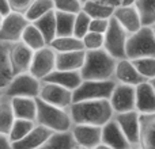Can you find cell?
Returning <instances> with one entry per match:
<instances>
[{
    "label": "cell",
    "mask_w": 155,
    "mask_h": 149,
    "mask_svg": "<svg viewBox=\"0 0 155 149\" xmlns=\"http://www.w3.org/2000/svg\"><path fill=\"white\" fill-rule=\"evenodd\" d=\"M31 22L26 18L22 12L12 11L7 16L2 18V26H0V41H8V42H18L22 41L23 31Z\"/></svg>",
    "instance_id": "obj_8"
},
{
    "label": "cell",
    "mask_w": 155,
    "mask_h": 149,
    "mask_svg": "<svg viewBox=\"0 0 155 149\" xmlns=\"http://www.w3.org/2000/svg\"><path fill=\"white\" fill-rule=\"evenodd\" d=\"M11 12H12V7H11L10 2L8 0H2V7H0V15H2V18L7 16Z\"/></svg>",
    "instance_id": "obj_42"
},
{
    "label": "cell",
    "mask_w": 155,
    "mask_h": 149,
    "mask_svg": "<svg viewBox=\"0 0 155 149\" xmlns=\"http://www.w3.org/2000/svg\"><path fill=\"white\" fill-rule=\"evenodd\" d=\"M37 123L48 126L52 130H71L74 121L68 109L59 107L37 96Z\"/></svg>",
    "instance_id": "obj_3"
},
{
    "label": "cell",
    "mask_w": 155,
    "mask_h": 149,
    "mask_svg": "<svg viewBox=\"0 0 155 149\" xmlns=\"http://www.w3.org/2000/svg\"><path fill=\"white\" fill-rule=\"evenodd\" d=\"M91 16L86 12L84 10H80L76 14L75 19V29H74V35H76L78 38H83L88 31H90V23H91Z\"/></svg>",
    "instance_id": "obj_36"
},
{
    "label": "cell",
    "mask_w": 155,
    "mask_h": 149,
    "mask_svg": "<svg viewBox=\"0 0 155 149\" xmlns=\"http://www.w3.org/2000/svg\"><path fill=\"white\" fill-rule=\"evenodd\" d=\"M150 56L155 57V33L153 26H142L136 33L129 34L127 41V57L135 60Z\"/></svg>",
    "instance_id": "obj_4"
},
{
    "label": "cell",
    "mask_w": 155,
    "mask_h": 149,
    "mask_svg": "<svg viewBox=\"0 0 155 149\" xmlns=\"http://www.w3.org/2000/svg\"><path fill=\"white\" fill-rule=\"evenodd\" d=\"M114 119L120 123L127 138L134 148H142L140 137V113L137 110H131L125 113H116Z\"/></svg>",
    "instance_id": "obj_11"
},
{
    "label": "cell",
    "mask_w": 155,
    "mask_h": 149,
    "mask_svg": "<svg viewBox=\"0 0 155 149\" xmlns=\"http://www.w3.org/2000/svg\"><path fill=\"white\" fill-rule=\"evenodd\" d=\"M42 80L35 77L30 72L18 73L14 76V79L10 81V84L5 88L0 90V94L14 98V96H33L37 98L40 95Z\"/></svg>",
    "instance_id": "obj_6"
},
{
    "label": "cell",
    "mask_w": 155,
    "mask_h": 149,
    "mask_svg": "<svg viewBox=\"0 0 155 149\" xmlns=\"http://www.w3.org/2000/svg\"><path fill=\"white\" fill-rule=\"evenodd\" d=\"M135 5L137 7L142 16L143 26L155 24V0H136Z\"/></svg>",
    "instance_id": "obj_34"
},
{
    "label": "cell",
    "mask_w": 155,
    "mask_h": 149,
    "mask_svg": "<svg viewBox=\"0 0 155 149\" xmlns=\"http://www.w3.org/2000/svg\"><path fill=\"white\" fill-rule=\"evenodd\" d=\"M16 118H25L37 122V98L33 96H14L11 98Z\"/></svg>",
    "instance_id": "obj_22"
},
{
    "label": "cell",
    "mask_w": 155,
    "mask_h": 149,
    "mask_svg": "<svg viewBox=\"0 0 155 149\" xmlns=\"http://www.w3.org/2000/svg\"><path fill=\"white\" fill-rule=\"evenodd\" d=\"M132 61L136 65L137 71L146 77V80H151L155 77V57H140Z\"/></svg>",
    "instance_id": "obj_35"
},
{
    "label": "cell",
    "mask_w": 155,
    "mask_h": 149,
    "mask_svg": "<svg viewBox=\"0 0 155 149\" xmlns=\"http://www.w3.org/2000/svg\"><path fill=\"white\" fill-rule=\"evenodd\" d=\"M86 61V49L74 52H57L56 69L80 71Z\"/></svg>",
    "instance_id": "obj_20"
},
{
    "label": "cell",
    "mask_w": 155,
    "mask_h": 149,
    "mask_svg": "<svg viewBox=\"0 0 155 149\" xmlns=\"http://www.w3.org/2000/svg\"><path fill=\"white\" fill-rule=\"evenodd\" d=\"M109 24H110V18H93L90 23V30L105 34L107 31V29H109Z\"/></svg>",
    "instance_id": "obj_39"
},
{
    "label": "cell",
    "mask_w": 155,
    "mask_h": 149,
    "mask_svg": "<svg viewBox=\"0 0 155 149\" xmlns=\"http://www.w3.org/2000/svg\"><path fill=\"white\" fill-rule=\"evenodd\" d=\"M54 8V0H34L25 15L30 22H34Z\"/></svg>",
    "instance_id": "obj_32"
},
{
    "label": "cell",
    "mask_w": 155,
    "mask_h": 149,
    "mask_svg": "<svg viewBox=\"0 0 155 149\" xmlns=\"http://www.w3.org/2000/svg\"><path fill=\"white\" fill-rule=\"evenodd\" d=\"M54 130H52L48 126H44L41 123L33 128V130L27 134L25 138L19 140V141L12 142L14 149H37V148H44L45 142L49 140V137L53 134Z\"/></svg>",
    "instance_id": "obj_17"
},
{
    "label": "cell",
    "mask_w": 155,
    "mask_h": 149,
    "mask_svg": "<svg viewBox=\"0 0 155 149\" xmlns=\"http://www.w3.org/2000/svg\"><path fill=\"white\" fill-rule=\"evenodd\" d=\"M113 16L117 18V21L121 23V26L129 33H136L142 29V16L135 4H121L116 7Z\"/></svg>",
    "instance_id": "obj_16"
},
{
    "label": "cell",
    "mask_w": 155,
    "mask_h": 149,
    "mask_svg": "<svg viewBox=\"0 0 155 149\" xmlns=\"http://www.w3.org/2000/svg\"><path fill=\"white\" fill-rule=\"evenodd\" d=\"M22 41H23L27 46H30L34 52L38 50V49H42L44 46L48 45L42 31H41L33 22L25 29L23 35H22Z\"/></svg>",
    "instance_id": "obj_28"
},
{
    "label": "cell",
    "mask_w": 155,
    "mask_h": 149,
    "mask_svg": "<svg viewBox=\"0 0 155 149\" xmlns=\"http://www.w3.org/2000/svg\"><path fill=\"white\" fill-rule=\"evenodd\" d=\"M102 144L107 148L113 149H128L134 148L129 140L127 138L125 133L123 132L120 123L114 119V117L102 126Z\"/></svg>",
    "instance_id": "obj_14"
},
{
    "label": "cell",
    "mask_w": 155,
    "mask_h": 149,
    "mask_svg": "<svg viewBox=\"0 0 155 149\" xmlns=\"http://www.w3.org/2000/svg\"><path fill=\"white\" fill-rule=\"evenodd\" d=\"M114 79L118 83L132 84V85H137L140 83L146 81V77L137 71L136 65L128 57L117 60V65H116V71H114Z\"/></svg>",
    "instance_id": "obj_18"
},
{
    "label": "cell",
    "mask_w": 155,
    "mask_h": 149,
    "mask_svg": "<svg viewBox=\"0 0 155 149\" xmlns=\"http://www.w3.org/2000/svg\"><path fill=\"white\" fill-rule=\"evenodd\" d=\"M136 0H123V4H135Z\"/></svg>",
    "instance_id": "obj_44"
},
{
    "label": "cell",
    "mask_w": 155,
    "mask_h": 149,
    "mask_svg": "<svg viewBox=\"0 0 155 149\" xmlns=\"http://www.w3.org/2000/svg\"><path fill=\"white\" fill-rule=\"evenodd\" d=\"M68 111L74 123L104 126L114 117V110L110 99H91V100L74 102Z\"/></svg>",
    "instance_id": "obj_1"
},
{
    "label": "cell",
    "mask_w": 155,
    "mask_h": 149,
    "mask_svg": "<svg viewBox=\"0 0 155 149\" xmlns=\"http://www.w3.org/2000/svg\"><path fill=\"white\" fill-rule=\"evenodd\" d=\"M56 59L57 52L51 45L44 46L42 49H38L34 52L29 72L33 73L40 80L45 79L49 73H52L56 69Z\"/></svg>",
    "instance_id": "obj_9"
},
{
    "label": "cell",
    "mask_w": 155,
    "mask_h": 149,
    "mask_svg": "<svg viewBox=\"0 0 155 149\" xmlns=\"http://www.w3.org/2000/svg\"><path fill=\"white\" fill-rule=\"evenodd\" d=\"M136 110L140 114L155 113V88L150 80L136 85Z\"/></svg>",
    "instance_id": "obj_19"
},
{
    "label": "cell",
    "mask_w": 155,
    "mask_h": 149,
    "mask_svg": "<svg viewBox=\"0 0 155 149\" xmlns=\"http://www.w3.org/2000/svg\"><path fill=\"white\" fill-rule=\"evenodd\" d=\"M12 7V11H16V12H22L26 14V11L29 10V7L33 4L34 0H8Z\"/></svg>",
    "instance_id": "obj_40"
},
{
    "label": "cell",
    "mask_w": 155,
    "mask_h": 149,
    "mask_svg": "<svg viewBox=\"0 0 155 149\" xmlns=\"http://www.w3.org/2000/svg\"><path fill=\"white\" fill-rule=\"evenodd\" d=\"M16 119L11 98L0 94V132L10 134L12 125Z\"/></svg>",
    "instance_id": "obj_26"
},
{
    "label": "cell",
    "mask_w": 155,
    "mask_h": 149,
    "mask_svg": "<svg viewBox=\"0 0 155 149\" xmlns=\"http://www.w3.org/2000/svg\"><path fill=\"white\" fill-rule=\"evenodd\" d=\"M10 45L8 41H0V48H2V62H0V90L5 88L10 81L15 76L12 62L10 59Z\"/></svg>",
    "instance_id": "obj_23"
},
{
    "label": "cell",
    "mask_w": 155,
    "mask_h": 149,
    "mask_svg": "<svg viewBox=\"0 0 155 149\" xmlns=\"http://www.w3.org/2000/svg\"><path fill=\"white\" fill-rule=\"evenodd\" d=\"M0 149H14L12 141H11L8 133H2L0 132Z\"/></svg>",
    "instance_id": "obj_41"
},
{
    "label": "cell",
    "mask_w": 155,
    "mask_h": 149,
    "mask_svg": "<svg viewBox=\"0 0 155 149\" xmlns=\"http://www.w3.org/2000/svg\"><path fill=\"white\" fill-rule=\"evenodd\" d=\"M80 2H82V3H86V2H87V0H80Z\"/></svg>",
    "instance_id": "obj_46"
},
{
    "label": "cell",
    "mask_w": 155,
    "mask_h": 149,
    "mask_svg": "<svg viewBox=\"0 0 155 149\" xmlns=\"http://www.w3.org/2000/svg\"><path fill=\"white\" fill-rule=\"evenodd\" d=\"M45 149H78L80 148L76 142L72 130L53 132L49 140L44 145Z\"/></svg>",
    "instance_id": "obj_24"
},
{
    "label": "cell",
    "mask_w": 155,
    "mask_h": 149,
    "mask_svg": "<svg viewBox=\"0 0 155 149\" xmlns=\"http://www.w3.org/2000/svg\"><path fill=\"white\" fill-rule=\"evenodd\" d=\"M72 133L80 148L93 149L102 142V126L88 123H74Z\"/></svg>",
    "instance_id": "obj_13"
},
{
    "label": "cell",
    "mask_w": 155,
    "mask_h": 149,
    "mask_svg": "<svg viewBox=\"0 0 155 149\" xmlns=\"http://www.w3.org/2000/svg\"><path fill=\"white\" fill-rule=\"evenodd\" d=\"M150 81H151V84H153V85H154V88H155V77H154V79H151Z\"/></svg>",
    "instance_id": "obj_45"
},
{
    "label": "cell",
    "mask_w": 155,
    "mask_h": 149,
    "mask_svg": "<svg viewBox=\"0 0 155 149\" xmlns=\"http://www.w3.org/2000/svg\"><path fill=\"white\" fill-rule=\"evenodd\" d=\"M140 137L142 148H155V113L140 114Z\"/></svg>",
    "instance_id": "obj_25"
},
{
    "label": "cell",
    "mask_w": 155,
    "mask_h": 149,
    "mask_svg": "<svg viewBox=\"0 0 155 149\" xmlns=\"http://www.w3.org/2000/svg\"><path fill=\"white\" fill-rule=\"evenodd\" d=\"M117 80H83L82 84L74 91V102L91 100V99H110Z\"/></svg>",
    "instance_id": "obj_5"
},
{
    "label": "cell",
    "mask_w": 155,
    "mask_h": 149,
    "mask_svg": "<svg viewBox=\"0 0 155 149\" xmlns=\"http://www.w3.org/2000/svg\"><path fill=\"white\" fill-rule=\"evenodd\" d=\"M83 10L91 18H112L116 7L97 2V0H87L86 3H83Z\"/></svg>",
    "instance_id": "obj_31"
},
{
    "label": "cell",
    "mask_w": 155,
    "mask_h": 149,
    "mask_svg": "<svg viewBox=\"0 0 155 149\" xmlns=\"http://www.w3.org/2000/svg\"><path fill=\"white\" fill-rule=\"evenodd\" d=\"M49 45L56 52H74L83 50L84 43L82 38H78L76 35H64V37H56Z\"/></svg>",
    "instance_id": "obj_29"
},
{
    "label": "cell",
    "mask_w": 155,
    "mask_h": 149,
    "mask_svg": "<svg viewBox=\"0 0 155 149\" xmlns=\"http://www.w3.org/2000/svg\"><path fill=\"white\" fill-rule=\"evenodd\" d=\"M117 59L105 48L86 50V61L80 69L83 80H106L114 77Z\"/></svg>",
    "instance_id": "obj_2"
},
{
    "label": "cell",
    "mask_w": 155,
    "mask_h": 149,
    "mask_svg": "<svg viewBox=\"0 0 155 149\" xmlns=\"http://www.w3.org/2000/svg\"><path fill=\"white\" fill-rule=\"evenodd\" d=\"M97 2L105 3V4L113 5V7H118V5H121V4H123V0H97Z\"/></svg>",
    "instance_id": "obj_43"
},
{
    "label": "cell",
    "mask_w": 155,
    "mask_h": 149,
    "mask_svg": "<svg viewBox=\"0 0 155 149\" xmlns=\"http://www.w3.org/2000/svg\"><path fill=\"white\" fill-rule=\"evenodd\" d=\"M129 33L121 26L116 16L110 18V24L105 33V49L114 59H125L127 57V41Z\"/></svg>",
    "instance_id": "obj_7"
},
{
    "label": "cell",
    "mask_w": 155,
    "mask_h": 149,
    "mask_svg": "<svg viewBox=\"0 0 155 149\" xmlns=\"http://www.w3.org/2000/svg\"><path fill=\"white\" fill-rule=\"evenodd\" d=\"M153 29H154V33H155V24H154V26H153Z\"/></svg>",
    "instance_id": "obj_47"
},
{
    "label": "cell",
    "mask_w": 155,
    "mask_h": 149,
    "mask_svg": "<svg viewBox=\"0 0 155 149\" xmlns=\"http://www.w3.org/2000/svg\"><path fill=\"white\" fill-rule=\"evenodd\" d=\"M75 19H76V14L56 10V22H57V35L56 37L74 35Z\"/></svg>",
    "instance_id": "obj_30"
},
{
    "label": "cell",
    "mask_w": 155,
    "mask_h": 149,
    "mask_svg": "<svg viewBox=\"0 0 155 149\" xmlns=\"http://www.w3.org/2000/svg\"><path fill=\"white\" fill-rule=\"evenodd\" d=\"M54 7L60 11L78 14L83 8V3L80 0H54Z\"/></svg>",
    "instance_id": "obj_38"
},
{
    "label": "cell",
    "mask_w": 155,
    "mask_h": 149,
    "mask_svg": "<svg viewBox=\"0 0 155 149\" xmlns=\"http://www.w3.org/2000/svg\"><path fill=\"white\" fill-rule=\"evenodd\" d=\"M84 43L86 50H95V49L105 48V34L97 31H88L84 37L82 38Z\"/></svg>",
    "instance_id": "obj_37"
},
{
    "label": "cell",
    "mask_w": 155,
    "mask_h": 149,
    "mask_svg": "<svg viewBox=\"0 0 155 149\" xmlns=\"http://www.w3.org/2000/svg\"><path fill=\"white\" fill-rule=\"evenodd\" d=\"M33 56H34V50L30 46H27L23 41L11 42L10 59H11V62H12L15 74L29 72L30 65H31V61H33Z\"/></svg>",
    "instance_id": "obj_15"
},
{
    "label": "cell",
    "mask_w": 155,
    "mask_h": 149,
    "mask_svg": "<svg viewBox=\"0 0 155 149\" xmlns=\"http://www.w3.org/2000/svg\"><path fill=\"white\" fill-rule=\"evenodd\" d=\"M33 23L42 31L44 37H45L48 45L56 38L57 35V22H56V8L49 12H46L44 16L38 18Z\"/></svg>",
    "instance_id": "obj_27"
},
{
    "label": "cell",
    "mask_w": 155,
    "mask_h": 149,
    "mask_svg": "<svg viewBox=\"0 0 155 149\" xmlns=\"http://www.w3.org/2000/svg\"><path fill=\"white\" fill-rule=\"evenodd\" d=\"M38 96L41 99H44L45 102H48V103L59 106V107H64V109H68L74 103L72 90L64 87V85L56 84V83L44 81V80H42V85H41V91Z\"/></svg>",
    "instance_id": "obj_10"
},
{
    "label": "cell",
    "mask_w": 155,
    "mask_h": 149,
    "mask_svg": "<svg viewBox=\"0 0 155 149\" xmlns=\"http://www.w3.org/2000/svg\"><path fill=\"white\" fill-rule=\"evenodd\" d=\"M44 81H51L56 84L64 85L70 90L75 91L83 81V77L80 71H63V69H54L52 73H49Z\"/></svg>",
    "instance_id": "obj_21"
},
{
    "label": "cell",
    "mask_w": 155,
    "mask_h": 149,
    "mask_svg": "<svg viewBox=\"0 0 155 149\" xmlns=\"http://www.w3.org/2000/svg\"><path fill=\"white\" fill-rule=\"evenodd\" d=\"M35 125H37L35 121L25 119V118H16L12 125V129H11V132H10L11 141L15 142V141H19V140L25 138V137L33 130V128H34Z\"/></svg>",
    "instance_id": "obj_33"
},
{
    "label": "cell",
    "mask_w": 155,
    "mask_h": 149,
    "mask_svg": "<svg viewBox=\"0 0 155 149\" xmlns=\"http://www.w3.org/2000/svg\"><path fill=\"white\" fill-rule=\"evenodd\" d=\"M110 103L116 113H125L136 110V85L117 83L112 96Z\"/></svg>",
    "instance_id": "obj_12"
}]
</instances>
